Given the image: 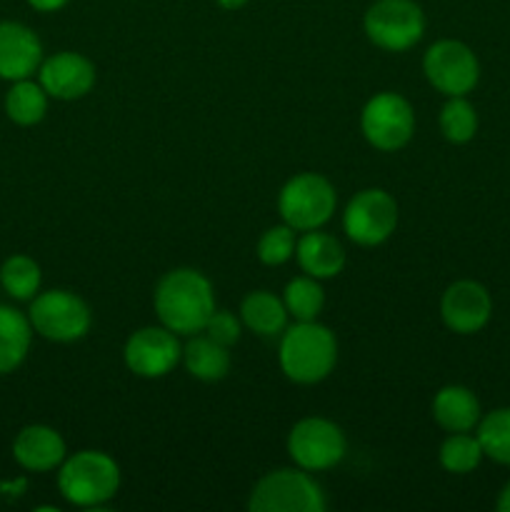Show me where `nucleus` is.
Segmentation results:
<instances>
[{
	"label": "nucleus",
	"instance_id": "8",
	"mask_svg": "<svg viewBox=\"0 0 510 512\" xmlns=\"http://www.w3.org/2000/svg\"><path fill=\"white\" fill-rule=\"evenodd\" d=\"M360 128L373 148L395 153L405 148L415 133L413 105L393 90L373 95L360 113Z\"/></svg>",
	"mask_w": 510,
	"mask_h": 512
},
{
	"label": "nucleus",
	"instance_id": "19",
	"mask_svg": "<svg viewBox=\"0 0 510 512\" xmlns=\"http://www.w3.org/2000/svg\"><path fill=\"white\" fill-rule=\"evenodd\" d=\"M240 320L253 333L273 338V335H283V330L288 328V308L270 290H253L240 303Z\"/></svg>",
	"mask_w": 510,
	"mask_h": 512
},
{
	"label": "nucleus",
	"instance_id": "9",
	"mask_svg": "<svg viewBox=\"0 0 510 512\" xmlns=\"http://www.w3.org/2000/svg\"><path fill=\"white\" fill-rule=\"evenodd\" d=\"M423 73L438 93L455 98V95H468L478 85L480 63L468 45L445 38L425 50Z\"/></svg>",
	"mask_w": 510,
	"mask_h": 512
},
{
	"label": "nucleus",
	"instance_id": "14",
	"mask_svg": "<svg viewBox=\"0 0 510 512\" xmlns=\"http://www.w3.org/2000/svg\"><path fill=\"white\" fill-rule=\"evenodd\" d=\"M40 85L50 98L78 100L88 95L95 85V65L85 55L63 50L50 55L38 68Z\"/></svg>",
	"mask_w": 510,
	"mask_h": 512
},
{
	"label": "nucleus",
	"instance_id": "28",
	"mask_svg": "<svg viewBox=\"0 0 510 512\" xmlns=\"http://www.w3.org/2000/svg\"><path fill=\"white\" fill-rule=\"evenodd\" d=\"M295 245H298V238H295V230L290 228L288 223L273 225V228L265 230L258 240V258L263 265H283L288 263L295 255Z\"/></svg>",
	"mask_w": 510,
	"mask_h": 512
},
{
	"label": "nucleus",
	"instance_id": "3",
	"mask_svg": "<svg viewBox=\"0 0 510 512\" xmlns=\"http://www.w3.org/2000/svg\"><path fill=\"white\" fill-rule=\"evenodd\" d=\"M58 490L70 505L98 508L120 490V468L103 450H80L60 463Z\"/></svg>",
	"mask_w": 510,
	"mask_h": 512
},
{
	"label": "nucleus",
	"instance_id": "12",
	"mask_svg": "<svg viewBox=\"0 0 510 512\" xmlns=\"http://www.w3.org/2000/svg\"><path fill=\"white\" fill-rule=\"evenodd\" d=\"M125 365L138 378H163L173 373L175 365L183 360V345L178 333L168 330L165 325H148V328L135 330L128 338L123 350Z\"/></svg>",
	"mask_w": 510,
	"mask_h": 512
},
{
	"label": "nucleus",
	"instance_id": "17",
	"mask_svg": "<svg viewBox=\"0 0 510 512\" xmlns=\"http://www.w3.org/2000/svg\"><path fill=\"white\" fill-rule=\"evenodd\" d=\"M295 258L305 275H313L318 280H328L340 275L345 268V248L338 238L318 230H308L295 245Z\"/></svg>",
	"mask_w": 510,
	"mask_h": 512
},
{
	"label": "nucleus",
	"instance_id": "26",
	"mask_svg": "<svg viewBox=\"0 0 510 512\" xmlns=\"http://www.w3.org/2000/svg\"><path fill=\"white\" fill-rule=\"evenodd\" d=\"M440 133L448 143L463 145L470 143L478 133V113H475L473 103L465 95H455L448 98V103L440 110Z\"/></svg>",
	"mask_w": 510,
	"mask_h": 512
},
{
	"label": "nucleus",
	"instance_id": "27",
	"mask_svg": "<svg viewBox=\"0 0 510 512\" xmlns=\"http://www.w3.org/2000/svg\"><path fill=\"white\" fill-rule=\"evenodd\" d=\"M0 283L15 300H33L40 290V265L28 255H13L0 268Z\"/></svg>",
	"mask_w": 510,
	"mask_h": 512
},
{
	"label": "nucleus",
	"instance_id": "23",
	"mask_svg": "<svg viewBox=\"0 0 510 512\" xmlns=\"http://www.w3.org/2000/svg\"><path fill=\"white\" fill-rule=\"evenodd\" d=\"M475 435L485 458L498 465H510V408L490 410L483 415L475 425Z\"/></svg>",
	"mask_w": 510,
	"mask_h": 512
},
{
	"label": "nucleus",
	"instance_id": "5",
	"mask_svg": "<svg viewBox=\"0 0 510 512\" xmlns=\"http://www.w3.org/2000/svg\"><path fill=\"white\" fill-rule=\"evenodd\" d=\"M338 195L333 183L318 173L293 175L278 193V213L295 233L318 230L333 218Z\"/></svg>",
	"mask_w": 510,
	"mask_h": 512
},
{
	"label": "nucleus",
	"instance_id": "2",
	"mask_svg": "<svg viewBox=\"0 0 510 512\" xmlns=\"http://www.w3.org/2000/svg\"><path fill=\"white\" fill-rule=\"evenodd\" d=\"M278 360L285 378L298 385H315L333 373L338 343L330 328L318 320H295V325L283 330Z\"/></svg>",
	"mask_w": 510,
	"mask_h": 512
},
{
	"label": "nucleus",
	"instance_id": "4",
	"mask_svg": "<svg viewBox=\"0 0 510 512\" xmlns=\"http://www.w3.org/2000/svg\"><path fill=\"white\" fill-rule=\"evenodd\" d=\"M325 505L323 488L303 468L265 473L248 498V510L253 512H323Z\"/></svg>",
	"mask_w": 510,
	"mask_h": 512
},
{
	"label": "nucleus",
	"instance_id": "7",
	"mask_svg": "<svg viewBox=\"0 0 510 512\" xmlns=\"http://www.w3.org/2000/svg\"><path fill=\"white\" fill-rule=\"evenodd\" d=\"M365 35L378 48L403 53L425 33V15L415 0H375L363 18Z\"/></svg>",
	"mask_w": 510,
	"mask_h": 512
},
{
	"label": "nucleus",
	"instance_id": "30",
	"mask_svg": "<svg viewBox=\"0 0 510 512\" xmlns=\"http://www.w3.org/2000/svg\"><path fill=\"white\" fill-rule=\"evenodd\" d=\"M28 3L33 5L35 10H40V13H55V10L65 8L70 0H28Z\"/></svg>",
	"mask_w": 510,
	"mask_h": 512
},
{
	"label": "nucleus",
	"instance_id": "22",
	"mask_svg": "<svg viewBox=\"0 0 510 512\" xmlns=\"http://www.w3.org/2000/svg\"><path fill=\"white\" fill-rule=\"evenodd\" d=\"M5 113L18 125H35L48 113V93L40 83L30 78L15 80L5 95Z\"/></svg>",
	"mask_w": 510,
	"mask_h": 512
},
{
	"label": "nucleus",
	"instance_id": "32",
	"mask_svg": "<svg viewBox=\"0 0 510 512\" xmlns=\"http://www.w3.org/2000/svg\"><path fill=\"white\" fill-rule=\"evenodd\" d=\"M218 5L223 10H240L243 5H248V0H218Z\"/></svg>",
	"mask_w": 510,
	"mask_h": 512
},
{
	"label": "nucleus",
	"instance_id": "16",
	"mask_svg": "<svg viewBox=\"0 0 510 512\" xmlns=\"http://www.w3.org/2000/svg\"><path fill=\"white\" fill-rule=\"evenodd\" d=\"M65 440L63 435L48 425H28L18 433L13 443V455L25 470L33 473H48L60 468L65 460Z\"/></svg>",
	"mask_w": 510,
	"mask_h": 512
},
{
	"label": "nucleus",
	"instance_id": "29",
	"mask_svg": "<svg viewBox=\"0 0 510 512\" xmlns=\"http://www.w3.org/2000/svg\"><path fill=\"white\" fill-rule=\"evenodd\" d=\"M203 333L208 338H213L215 343L230 348V345H235L240 340V320L230 310H213V315L205 323Z\"/></svg>",
	"mask_w": 510,
	"mask_h": 512
},
{
	"label": "nucleus",
	"instance_id": "11",
	"mask_svg": "<svg viewBox=\"0 0 510 512\" xmlns=\"http://www.w3.org/2000/svg\"><path fill=\"white\" fill-rule=\"evenodd\" d=\"M343 430L325 418H303L293 425L288 435V455L298 468L308 473L335 468L345 458Z\"/></svg>",
	"mask_w": 510,
	"mask_h": 512
},
{
	"label": "nucleus",
	"instance_id": "18",
	"mask_svg": "<svg viewBox=\"0 0 510 512\" xmlns=\"http://www.w3.org/2000/svg\"><path fill=\"white\" fill-rule=\"evenodd\" d=\"M433 418L448 433H470L480 423V400L465 385H445L433 398Z\"/></svg>",
	"mask_w": 510,
	"mask_h": 512
},
{
	"label": "nucleus",
	"instance_id": "13",
	"mask_svg": "<svg viewBox=\"0 0 510 512\" xmlns=\"http://www.w3.org/2000/svg\"><path fill=\"white\" fill-rule=\"evenodd\" d=\"M493 298L488 288L475 280H455L440 298V318L453 333L475 335L490 323Z\"/></svg>",
	"mask_w": 510,
	"mask_h": 512
},
{
	"label": "nucleus",
	"instance_id": "21",
	"mask_svg": "<svg viewBox=\"0 0 510 512\" xmlns=\"http://www.w3.org/2000/svg\"><path fill=\"white\" fill-rule=\"evenodd\" d=\"M33 325L20 310L0 305V375L20 368L30 350Z\"/></svg>",
	"mask_w": 510,
	"mask_h": 512
},
{
	"label": "nucleus",
	"instance_id": "15",
	"mask_svg": "<svg viewBox=\"0 0 510 512\" xmlns=\"http://www.w3.org/2000/svg\"><path fill=\"white\" fill-rule=\"evenodd\" d=\"M43 63L40 38L23 23L0 20V78L23 80L30 78Z\"/></svg>",
	"mask_w": 510,
	"mask_h": 512
},
{
	"label": "nucleus",
	"instance_id": "31",
	"mask_svg": "<svg viewBox=\"0 0 510 512\" xmlns=\"http://www.w3.org/2000/svg\"><path fill=\"white\" fill-rule=\"evenodd\" d=\"M495 508H498L500 512H510V483L505 485L503 490H500L498 503H495Z\"/></svg>",
	"mask_w": 510,
	"mask_h": 512
},
{
	"label": "nucleus",
	"instance_id": "20",
	"mask_svg": "<svg viewBox=\"0 0 510 512\" xmlns=\"http://www.w3.org/2000/svg\"><path fill=\"white\" fill-rule=\"evenodd\" d=\"M183 363L195 380L218 383L230 373V353L225 345L215 343L208 335H190L183 348Z\"/></svg>",
	"mask_w": 510,
	"mask_h": 512
},
{
	"label": "nucleus",
	"instance_id": "6",
	"mask_svg": "<svg viewBox=\"0 0 510 512\" xmlns=\"http://www.w3.org/2000/svg\"><path fill=\"white\" fill-rule=\"evenodd\" d=\"M28 318L35 333L53 343H75L88 335L93 323L88 303L70 290H48L35 295Z\"/></svg>",
	"mask_w": 510,
	"mask_h": 512
},
{
	"label": "nucleus",
	"instance_id": "24",
	"mask_svg": "<svg viewBox=\"0 0 510 512\" xmlns=\"http://www.w3.org/2000/svg\"><path fill=\"white\" fill-rule=\"evenodd\" d=\"M283 303L295 320H318L325 305L323 285L313 275H298L285 285Z\"/></svg>",
	"mask_w": 510,
	"mask_h": 512
},
{
	"label": "nucleus",
	"instance_id": "10",
	"mask_svg": "<svg viewBox=\"0 0 510 512\" xmlns=\"http://www.w3.org/2000/svg\"><path fill=\"white\" fill-rule=\"evenodd\" d=\"M398 228V203L380 188H368L350 198L343 213V230L353 243L375 248Z\"/></svg>",
	"mask_w": 510,
	"mask_h": 512
},
{
	"label": "nucleus",
	"instance_id": "25",
	"mask_svg": "<svg viewBox=\"0 0 510 512\" xmlns=\"http://www.w3.org/2000/svg\"><path fill=\"white\" fill-rule=\"evenodd\" d=\"M483 448H480L478 435L470 433H450L438 450V460L448 473L468 475L483 463Z\"/></svg>",
	"mask_w": 510,
	"mask_h": 512
},
{
	"label": "nucleus",
	"instance_id": "1",
	"mask_svg": "<svg viewBox=\"0 0 510 512\" xmlns=\"http://www.w3.org/2000/svg\"><path fill=\"white\" fill-rule=\"evenodd\" d=\"M155 313L160 323L178 335L203 333L215 310V293L210 280L195 268H175L155 285Z\"/></svg>",
	"mask_w": 510,
	"mask_h": 512
}]
</instances>
